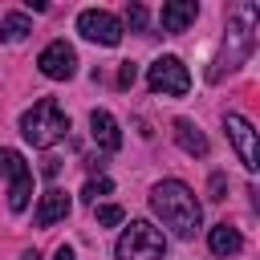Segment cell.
I'll return each mask as SVG.
<instances>
[{"instance_id":"cell-1","label":"cell","mask_w":260,"mask_h":260,"mask_svg":"<svg viewBox=\"0 0 260 260\" xmlns=\"http://www.w3.org/2000/svg\"><path fill=\"white\" fill-rule=\"evenodd\" d=\"M150 211L162 219V228H171L179 240H195L199 223H203V207L195 199V191L179 179H162L150 187Z\"/></svg>"},{"instance_id":"cell-2","label":"cell","mask_w":260,"mask_h":260,"mask_svg":"<svg viewBox=\"0 0 260 260\" xmlns=\"http://www.w3.org/2000/svg\"><path fill=\"white\" fill-rule=\"evenodd\" d=\"M256 24H260V8L256 4H236L228 12V37H223V45H219V53H215V61L207 69V81H219L223 73L240 69L252 57V49H256Z\"/></svg>"},{"instance_id":"cell-3","label":"cell","mask_w":260,"mask_h":260,"mask_svg":"<svg viewBox=\"0 0 260 260\" xmlns=\"http://www.w3.org/2000/svg\"><path fill=\"white\" fill-rule=\"evenodd\" d=\"M20 134H24V142H32V146L45 150V146H53V142H61L69 134V114L53 98H41L32 110L20 114Z\"/></svg>"},{"instance_id":"cell-4","label":"cell","mask_w":260,"mask_h":260,"mask_svg":"<svg viewBox=\"0 0 260 260\" xmlns=\"http://www.w3.org/2000/svg\"><path fill=\"white\" fill-rule=\"evenodd\" d=\"M114 256L118 260H162L167 256V236L150 219H130V228L114 244Z\"/></svg>"},{"instance_id":"cell-5","label":"cell","mask_w":260,"mask_h":260,"mask_svg":"<svg viewBox=\"0 0 260 260\" xmlns=\"http://www.w3.org/2000/svg\"><path fill=\"white\" fill-rule=\"evenodd\" d=\"M0 175L8 179V207L24 211L32 199V167L24 162V154L12 146H0Z\"/></svg>"},{"instance_id":"cell-6","label":"cell","mask_w":260,"mask_h":260,"mask_svg":"<svg viewBox=\"0 0 260 260\" xmlns=\"http://www.w3.org/2000/svg\"><path fill=\"white\" fill-rule=\"evenodd\" d=\"M146 85L154 89V93H162V98H183L187 89H191V73H187V65L179 61V57H158V61H150V69H146Z\"/></svg>"},{"instance_id":"cell-7","label":"cell","mask_w":260,"mask_h":260,"mask_svg":"<svg viewBox=\"0 0 260 260\" xmlns=\"http://www.w3.org/2000/svg\"><path fill=\"white\" fill-rule=\"evenodd\" d=\"M77 32L85 41H93V45H118L122 41V20L114 12H106V8H85L77 16Z\"/></svg>"},{"instance_id":"cell-8","label":"cell","mask_w":260,"mask_h":260,"mask_svg":"<svg viewBox=\"0 0 260 260\" xmlns=\"http://www.w3.org/2000/svg\"><path fill=\"white\" fill-rule=\"evenodd\" d=\"M37 69H41L45 77H53V81H69V77L77 73V53H73V45L49 41V45L41 49V57H37Z\"/></svg>"},{"instance_id":"cell-9","label":"cell","mask_w":260,"mask_h":260,"mask_svg":"<svg viewBox=\"0 0 260 260\" xmlns=\"http://www.w3.org/2000/svg\"><path fill=\"white\" fill-rule=\"evenodd\" d=\"M223 130H228V138H232V146H236L240 162H244L248 171H256V167H260V150H256V126H252L244 114H228V118H223Z\"/></svg>"},{"instance_id":"cell-10","label":"cell","mask_w":260,"mask_h":260,"mask_svg":"<svg viewBox=\"0 0 260 260\" xmlns=\"http://www.w3.org/2000/svg\"><path fill=\"white\" fill-rule=\"evenodd\" d=\"M69 215V195L61 191V187H49L45 195H41V203H37V211H32V219H37V228H53V223H61Z\"/></svg>"},{"instance_id":"cell-11","label":"cell","mask_w":260,"mask_h":260,"mask_svg":"<svg viewBox=\"0 0 260 260\" xmlns=\"http://www.w3.org/2000/svg\"><path fill=\"white\" fill-rule=\"evenodd\" d=\"M89 134H93V142H98L106 154H114V150L122 146V130H118L114 114H106V110H93V114H89Z\"/></svg>"},{"instance_id":"cell-12","label":"cell","mask_w":260,"mask_h":260,"mask_svg":"<svg viewBox=\"0 0 260 260\" xmlns=\"http://www.w3.org/2000/svg\"><path fill=\"white\" fill-rule=\"evenodd\" d=\"M171 134H175V142H179L183 154H191V158H203V154H207V134H203L191 118H175Z\"/></svg>"},{"instance_id":"cell-13","label":"cell","mask_w":260,"mask_h":260,"mask_svg":"<svg viewBox=\"0 0 260 260\" xmlns=\"http://www.w3.org/2000/svg\"><path fill=\"white\" fill-rule=\"evenodd\" d=\"M195 16H199V4L195 0H171V4H162L158 24H162V32H183Z\"/></svg>"},{"instance_id":"cell-14","label":"cell","mask_w":260,"mask_h":260,"mask_svg":"<svg viewBox=\"0 0 260 260\" xmlns=\"http://www.w3.org/2000/svg\"><path fill=\"white\" fill-rule=\"evenodd\" d=\"M207 244H211V252H215V256H236V252L244 248L240 232H236V228H228V223H215V228H211V236H207Z\"/></svg>"},{"instance_id":"cell-15","label":"cell","mask_w":260,"mask_h":260,"mask_svg":"<svg viewBox=\"0 0 260 260\" xmlns=\"http://www.w3.org/2000/svg\"><path fill=\"white\" fill-rule=\"evenodd\" d=\"M32 32V20L24 16V12H8V16H0V41H24Z\"/></svg>"},{"instance_id":"cell-16","label":"cell","mask_w":260,"mask_h":260,"mask_svg":"<svg viewBox=\"0 0 260 260\" xmlns=\"http://www.w3.org/2000/svg\"><path fill=\"white\" fill-rule=\"evenodd\" d=\"M110 191H114V183H110L106 175H98V179H89V183L81 187V199H85V203H98V199L110 195Z\"/></svg>"},{"instance_id":"cell-17","label":"cell","mask_w":260,"mask_h":260,"mask_svg":"<svg viewBox=\"0 0 260 260\" xmlns=\"http://www.w3.org/2000/svg\"><path fill=\"white\" fill-rule=\"evenodd\" d=\"M122 219H126V211H122L118 203H102V207H98V223H102V228H114V223H122Z\"/></svg>"},{"instance_id":"cell-18","label":"cell","mask_w":260,"mask_h":260,"mask_svg":"<svg viewBox=\"0 0 260 260\" xmlns=\"http://www.w3.org/2000/svg\"><path fill=\"white\" fill-rule=\"evenodd\" d=\"M126 24H130L134 32H142V28H146V8H142V4H130V8H126Z\"/></svg>"},{"instance_id":"cell-19","label":"cell","mask_w":260,"mask_h":260,"mask_svg":"<svg viewBox=\"0 0 260 260\" xmlns=\"http://www.w3.org/2000/svg\"><path fill=\"white\" fill-rule=\"evenodd\" d=\"M134 81H138V65H134V61H122V69H118V85L130 89Z\"/></svg>"},{"instance_id":"cell-20","label":"cell","mask_w":260,"mask_h":260,"mask_svg":"<svg viewBox=\"0 0 260 260\" xmlns=\"http://www.w3.org/2000/svg\"><path fill=\"white\" fill-rule=\"evenodd\" d=\"M207 191H211V199H228V179H223V175H211Z\"/></svg>"},{"instance_id":"cell-21","label":"cell","mask_w":260,"mask_h":260,"mask_svg":"<svg viewBox=\"0 0 260 260\" xmlns=\"http://www.w3.org/2000/svg\"><path fill=\"white\" fill-rule=\"evenodd\" d=\"M41 171H45V179H57V175H61V158H45Z\"/></svg>"},{"instance_id":"cell-22","label":"cell","mask_w":260,"mask_h":260,"mask_svg":"<svg viewBox=\"0 0 260 260\" xmlns=\"http://www.w3.org/2000/svg\"><path fill=\"white\" fill-rule=\"evenodd\" d=\"M53 260H77V256H73V248H69V244H61V248L53 252Z\"/></svg>"},{"instance_id":"cell-23","label":"cell","mask_w":260,"mask_h":260,"mask_svg":"<svg viewBox=\"0 0 260 260\" xmlns=\"http://www.w3.org/2000/svg\"><path fill=\"white\" fill-rule=\"evenodd\" d=\"M85 167H89V171H98V175H102V167H106V158H102V154H93V158H89V162H85Z\"/></svg>"},{"instance_id":"cell-24","label":"cell","mask_w":260,"mask_h":260,"mask_svg":"<svg viewBox=\"0 0 260 260\" xmlns=\"http://www.w3.org/2000/svg\"><path fill=\"white\" fill-rule=\"evenodd\" d=\"M20 260H41V252H37V248H24V252H20Z\"/></svg>"}]
</instances>
